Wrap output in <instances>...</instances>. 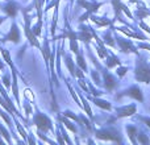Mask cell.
I'll return each mask as SVG.
<instances>
[{"label":"cell","instance_id":"6da1fadb","mask_svg":"<svg viewBox=\"0 0 150 145\" xmlns=\"http://www.w3.org/2000/svg\"><path fill=\"white\" fill-rule=\"evenodd\" d=\"M136 79L144 83H150V68L149 65L142 61L137 60V66H136Z\"/></svg>","mask_w":150,"mask_h":145},{"label":"cell","instance_id":"7a4b0ae2","mask_svg":"<svg viewBox=\"0 0 150 145\" xmlns=\"http://www.w3.org/2000/svg\"><path fill=\"white\" fill-rule=\"evenodd\" d=\"M34 124L38 127V129L44 131V132H46L47 129L52 128V122H50V119L46 116V115L40 114V112L34 116Z\"/></svg>","mask_w":150,"mask_h":145},{"label":"cell","instance_id":"3957f363","mask_svg":"<svg viewBox=\"0 0 150 145\" xmlns=\"http://www.w3.org/2000/svg\"><path fill=\"white\" fill-rule=\"evenodd\" d=\"M96 137L98 139H101V140H109V141H121L119 139V136L116 135V132H113V131H99V132H96Z\"/></svg>","mask_w":150,"mask_h":145},{"label":"cell","instance_id":"277c9868","mask_svg":"<svg viewBox=\"0 0 150 145\" xmlns=\"http://www.w3.org/2000/svg\"><path fill=\"white\" fill-rule=\"evenodd\" d=\"M122 95H128L130 96V98L136 99V100L138 102H142L144 100V96H142V92H141V88L137 87V86H133V87H130L129 90H127Z\"/></svg>","mask_w":150,"mask_h":145},{"label":"cell","instance_id":"5b68a950","mask_svg":"<svg viewBox=\"0 0 150 145\" xmlns=\"http://www.w3.org/2000/svg\"><path fill=\"white\" fill-rule=\"evenodd\" d=\"M117 40V44L120 45V49H121V52L124 53H129V52H133L136 53V49L134 46H133V44L130 41H128V40H124V38H116Z\"/></svg>","mask_w":150,"mask_h":145},{"label":"cell","instance_id":"8992f818","mask_svg":"<svg viewBox=\"0 0 150 145\" xmlns=\"http://www.w3.org/2000/svg\"><path fill=\"white\" fill-rule=\"evenodd\" d=\"M5 40H8V41H13V42H18V41H20V31H18L17 25H16L15 23H13L12 26H11L9 33L5 36Z\"/></svg>","mask_w":150,"mask_h":145},{"label":"cell","instance_id":"52a82bcc","mask_svg":"<svg viewBox=\"0 0 150 145\" xmlns=\"http://www.w3.org/2000/svg\"><path fill=\"white\" fill-rule=\"evenodd\" d=\"M104 80H105V87L107 90H113L117 85V80L113 75H111L109 72H104Z\"/></svg>","mask_w":150,"mask_h":145},{"label":"cell","instance_id":"ba28073f","mask_svg":"<svg viewBox=\"0 0 150 145\" xmlns=\"http://www.w3.org/2000/svg\"><path fill=\"white\" fill-rule=\"evenodd\" d=\"M136 112V106H129V107H122V108L117 109V116H130Z\"/></svg>","mask_w":150,"mask_h":145},{"label":"cell","instance_id":"9c48e42d","mask_svg":"<svg viewBox=\"0 0 150 145\" xmlns=\"http://www.w3.org/2000/svg\"><path fill=\"white\" fill-rule=\"evenodd\" d=\"M4 11H5V13H7L9 17H15V16H16V12H17V5H16V3L9 1V3H8V4L4 7Z\"/></svg>","mask_w":150,"mask_h":145},{"label":"cell","instance_id":"30bf717a","mask_svg":"<svg viewBox=\"0 0 150 145\" xmlns=\"http://www.w3.org/2000/svg\"><path fill=\"white\" fill-rule=\"evenodd\" d=\"M92 100H93V103H95L98 107H100V108H103V109H111V104H109L108 102L101 100V99H96V98H93Z\"/></svg>","mask_w":150,"mask_h":145},{"label":"cell","instance_id":"8fae6325","mask_svg":"<svg viewBox=\"0 0 150 145\" xmlns=\"http://www.w3.org/2000/svg\"><path fill=\"white\" fill-rule=\"evenodd\" d=\"M116 65H120V61H119V58H117L116 55H111L109 58H107V68L108 69H112L113 66H116Z\"/></svg>","mask_w":150,"mask_h":145},{"label":"cell","instance_id":"7c38bea8","mask_svg":"<svg viewBox=\"0 0 150 145\" xmlns=\"http://www.w3.org/2000/svg\"><path fill=\"white\" fill-rule=\"evenodd\" d=\"M92 21L96 24V25H99V26H104V25H108L111 21L109 20H107V18H104V17H96V16H92Z\"/></svg>","mask_w":150,"mask_h":145},{"label":"cell","instance_id":"4fadbf2b","mask_svg":"<svg viewBox=\"0 0 150 145\" xmlns=\"http://www.w3.org/2000/svg\"><path fill=\"white\" fill-rule=\"evenodd\" d=\"M127 132H128V135H129V137L132 139V141L133 143H136V140H134V136L137 135V129H136L134 127H127Z\"/></svg>","mask_w":150,"mask_h":145},{"label":"cell","instance_id":"5bb4252c","mask_svg":"<svg viewBox=\"0 0 150 145\" xmlns=\"http://www.w3.org/2000/svg\"><path fill=\"white\" fill-rule=\"evenodd\" d=\"M76 60H78V65L80 66V69H83V70H87V65H86L84 58H83V55L80 54V53H78Z\"/></svg>","mask_w":150,"mask_h":145},{"label":"cell","instance_id":"9a60e30c","mask_svg":"<svg viewBox=\"0 0 150 145\" xmlns=\"http://www.w3.org/2000/svg\"><path fill=\"white\" fill-rule=\"evenodd\" d=\"M112 4H113V7H115V13H116V17H117L120 13V9L122 8V5L120 4V0H112Z\"/></svg>","mask_w":150,"mask_h":145},{"label":"cell","instance_id":"2e32d148","mask_svg":"<svg viewBox=\"0 0 150 145\" xmlns=\"http://www.w3.org/2000/svg\"><path fill=\"white\" fill-rule=\"evenodd\" d=\"M149 15H150L149 11L144 9V8H137V16H138V18H144L145 16H149Z\"/></svg>","mask_w":150,"mask_h":145},{"label":"cell","instance_id":"e0dca14e","mask_svg":"<svg viewBox=\"0 0 150 145\" xmlns=\"http://www.w3.org/2000/svg\"><path fill=\"white\" fill-rule=\"evenodd\" d=\"M104 41H105V44L111 45V46H115V42L112 41V37H111V33H109V32L104 34Z\"/></svg>","mask_w":150,"mask_h":145},{"label":"cell","instance_id":"ac0fdd59","mask_svg":"<svg viewBox=\"0 0 150 145\" xmlns=\"http://www.w3.org/2000/svg\"><path fill=\"white\" fill-rule=\"evenodd\" d=\"M138 136V143L141 144H149L150 143V139H148L145 135H137Z\"/></svg>","mask_w":150,"mask_h":145},{"label":"cell","instance_id":"d6986e66","mask_svg":"<svg viewBox=\"0 0 150 145\" xmlns=\"http://www.w3.org/2000/svg\"><path fill=\"white\" fill-rule=\"evenodd\" d=\"M63 123H65V124H66V127H67V128H70V129L73 131V132H76V128H75L74 125H71V123L69 122V120H65V119H63Z\"/></svg>","mask_w":150,"mask_h":145},{"label":"cell","instance_id":"ffe728a7","mask_svg":"<svg viewBox=\"0 0 150 145\" xmlns=\"http://www.w3.org/2000/svg\"><path fill=\"white\" fill-rule=\"evenodd\" d=\"M16 124H17V128H18V131H20V133H21V136H23V137H25V132H24V129H23V128H21V125L20 124H18V123L17 122H16Z\"/></svg>","mask_w":150,"mask_h":145},{"label":"cell","instance_id":"44dd1931","mask_svg":"<svg viewBox=\"0 0 150 145\" xmlns=\"http://www.w3.org/2000/svg\"><path fill=\"white\" fill-rule=\"evenodd\" d=\"M3 80H4V83H5V86H7V87H9V75H5V77H4V79H3Z\"/></svg>","mask_w":150,"mask_h":145},{"label":"cell","instance_id":"7402d4cb","mask_svg":"<svg viewBox=\"0 0 150 145\" xmlns=\"http://www.w3.org/2000/svg\"><path fill=\"white\" fill-rule=\"evenodd\" d=\"M141 120H144V122L146 123V125L150 128V119H149V117H141Z\"/></svg>","mask_w":150,"mask_h":145},{"label":"cell","instance_id":"603a6c76","mask_svg":"<svg viewBox=\"0 0 150 145\" xmlns=\"http://www.w3.org/2000/svg\"><path fill=\"white\" fill-rule=\"evenodd\" d=\"M125 71H127V69H125V68H121V69H119V75H121V77H122V75L125 74Z\"/></svg>","mask_w":150,"mask_h":145},{"label":"cell","instance_id":"cb8c5ba5","mask_svg":"<svg viewBox=\"0 0 150 145\" xmlns=\"http://www.w3.org/2000/svg\"><path fill=\"white\" fill-rule=\"evenodd\" d=\"M140 48H144V49H149V50H150V45H144V44H140Z\"/></svg>","mask_w":150,"mask_h":145},{"label":"cell","instance_id":"d4e9b609","mask_svg":"<svg viewBox=\"0 0 150 145\" xmlns=\"http://www.w3.org/2000/svg\"><path fill=\"white\" fill-rule=\"evenodd\" d=\"M3 21H4V18H3V17H0V24H1Z\"/></svg>","mask_w":150,"mask_h":145},{"label":"cell","instance_id":"484cf974","mask_svg":"<svg viewBox=\"0 0 150 145\" xmlns=\"http://www.w3.org/2000/svg\"><path fill=\"white\" fill-rule=\"evenodd\" d=\"M73 1H74V0H71V3H73Z\"/></svg>","mask_w":150,"mask_h":145}]
</instances>
